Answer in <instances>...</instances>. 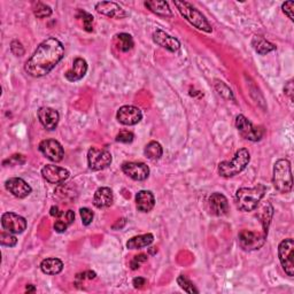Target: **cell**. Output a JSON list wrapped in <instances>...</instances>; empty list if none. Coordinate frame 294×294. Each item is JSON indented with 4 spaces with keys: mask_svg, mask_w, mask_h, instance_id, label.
<instances>
[{
    "mask_svg": "<svg viewBox=\"0 0 294 294\" xmlns=\"http://www.w3.org/2000/svg\"><path fill=\"white\" fill-rule=\"evenodd\" d=\"M41 175H43L44 178L48 180L49 183L60 184L69 178L71 172L62 167L54 165H46L43 169H41Z\"/></svg>",
    "mask_w": 294,
    "mask_h": 294,
    "instance_id": "14",
    "label": "cell"
},
{
    "mask_svg": "<svg viewBox=\"0 0 294 294\" xmlns=\"http://www.w3.org/2000/svg\"><path fill=\"white\" fill-rule=\"evenodd\" d=\"M236 127L242 137L251 142H259L263 136V130L256 128L244 115H238L236 119Z\"/></svg>",
    "mask_w": 294,
    "mask_h": 294,
    "instance_id": "8",
    "label": "cell"
},
{
    "mask_svg": "<svg viewBox=\"0 0 294 294\" xmlns=\"http://www.w3.org/2000/svg\"><path fill=\"white\" fill-rule=\"evenodd\" d=\"M265 233H260L250 230L240 231L239 236V245L244 251H255L261 248L265 242Z\"/></svg>",
    "mask_w": 294,
    "mask_h": 294,
    "instance_id": "9",
    "label": "cell"
},
{
    "mask_svg": "<svg viewBox=\"0 0 294 294\" xmlns=\"http://www.w3.org/2000/svg\"><path fill=\"white\" fill-rule=\"evenodd\" d=\"M265 191H267V188L262 184H258L254 188L239 189L235 197L237 208L241 212L254 211L264 197Z\"/></svg>",
    "mask_w": 294,
    "mask_h": 294,
    "instance_id": "2",
    "label": "cell"
},
{
    "mask_svg": "<svg viewBox=\"0 0 294 294\" xmlns=\"http://www.w3.org/2000/svg\"><path fill=\"white\" fill-rule=\"evenodd\" d=\"M2 225L11 233H22L27 229V221L15 213H5L2 216Z\"/></svg>",
    "mask_w": 294,
    "mask_h": 294,
    "instance_id": "11",
    "label": "cell"
},
{
    "mask_svg": "<svg viewBox=\"0 0 294 294\" xmlns=\"http://www.w3.org/2000/svg\"><path fill=\"white\" fill-rule=\"evenodd\" d=\"M79 214H81V218H82V223L84 225H88L92 221L93 217H95V214L88 208H81L79 211Z\"/></svg>",
    "mask_w": 294,
    "mask_h": 294,
    "instance_id": "33",
    "label": "cell"
},
{
    "mask_svg": "<svg viewBox=\"0 0 294 294\" xmlns=\"http://www.w3.org/2000/svg\"><path fill=\"white\" fill-rule=\"evenodd\" d=\"M285 93L286 95L290 97V99L293 100V82L290 81L287 84H286V86H285Z\"/></svg>",
    "mask_w": 294,
    "mask_h": 294,
    "instance_id": "44",
    "label": "cell"
},
{
    "mask_svg": "<svg viewBox=\"0 0 294 294\" xmlns=\"http://www.w3.org/2000/svg\"><path fill=\"white\" fill-rule=\"evenodd\" d=\"M136 205L139 212H151L155 205V199L151 191H139L136 195Z\"/></svg>",
    "mask_w": 294,
    "mask_h": 294,
    "instance_id": "22",
    "label": "cell"
},
{
    "mask_svg": "<svg viewBox=\"0 0 294 294\" xmlns=\"http://www.w3.org/2000/svg\"><path fill=\"white\" fill-rule=\"evenodd\" d=\"M86 72H87L86 61L82 58H77L75 59L73 68L66 73V78L69 82H76L85 76Z\"/></svg>",
    "mask_w": 294,
    "mask_h": 294,
    "instance_id": "21",
    "label": "cell"
},
{
    "mask_svg": "<svg viewBox=\"0 0 294 294\" xmlns=\"http://www.w3.org/2000/svg\"><path fill=\"white\" fill-rule=\"evenodd\" d=\"M40 269L44 274L53 276V275H58L62 272L63 263H62L61 260L55 259V258L45 259V260L41 261Z\"/></svg>",
    "mask_w": 294,
    "mask_h": 294,
    "instance_id": "24",
    "label": "cell"
},
{
    "mask_svg": "<svg viewBox=\"0 0 294 294\" xmlns=\"http://www.w3.org/2000/svg\"><path fill=\"white\" fill-rule=\"evenodd\" d=\"M216 88L220 95H222L224 98H227V99H233V96H232V92L230 88H229L225 84H223L222 82H218L216 84Z\"/></svg>",
    "mask_w": 294,
    "mask_h": 294,
    "instance_id": "35",
    "label": "cell"
},
{
    "mask_svg": "<svg viewBox=\"0 0 294 294\" xmlns=\"http://www.w3.org/2000/svg\"><path fill=\"white\" fill-rule=\"evenodd\" d=\"M252 46H253L255 52L261 55H265L276 50V46L270 43V41H268L267 39H264L263 37H261V36L253 37V39H252Z\"/></svg>",
    "mask_w": 294,
    "mask_h": 294,
    "instance_id": "25",
    "label": "cell"
},
{
    "mask_svg": "<svg viewBox=\"0 0 294 294\" xmlns=\"http://www.w3.org/2000/svg\"><path fill=\"white\" fill-rule=\"evenodd\" d=\"M5 186H6L7 191H9L14 197L20 199L26 198L31 193V186L28 184L26 180H23L22 178H17V177L9 178Z\"/></svg>",
    "mask_w": 294,
    "mask_h": 294,
    "instance_id": "16",
    "label": "cell"
},
{
    "mask_svg": "<svg viewBox=\"0 0 294 294\" xmlns=\"http://www.w3.org/2000/svg\"><path fill=\"white\" fill-rule=\"evenodd\" d=\"M283 12L285 13V15H287V17L290 18L291 21L294 20V15H293V9H294V3L293 2H286L283 4Z\"/></svg>",
    "mask_w": 294,
    "mask_h": 294,
    "instance_id": "38",
    "label": "cell"
},
{
    "mask_svg": "<svg viewBox=\"0 0 294 294\" xmlns=\"http://www.w3.org/2000/svg\"><path fill=\"white\" fill-rule=\"evenodd\" d=\"M50 214H51V216H53V217H60L61 215H63V213L60 211L57 206H53L52 208H51Z\"/></svg>",
    "mask_w": 294,
    "mask_h": 294,
    "instance_id": "45",
    "label": "cell"
},
{
    "mask_svg": "<svg viewBox=\"0 0 294 294\" xmlns=\"http://www.w3.org/2000/svg\"><path fill=\"white\" fill-rule=\"evenodd\" d=\"M64 218H66V222L68 225H71V224L75 221V213L73 211H68L66 214H64Z\"/></svg>",
    "mask_w": 294,
    "mask_h": 294,
    "instance_id": "43",
    "label": "cell"
},
{
    "mask_svg": "<svg viewBox=\"0 0 294 294\" xmlns=\"http://www.w3.org/2000/svg\"><path fill=\"white\" fill-rule=\"evenodd\" d=\"M27 291L28 292H29V291H35V287H32L31 285H28L27 286Z\"/></svg>",
    "mask_w": 294,
    "mask_h": 294,
    "instance_id": "46",
    "label": "cell"
},
{
    "mask_svg": "<svg viewBox=\"0 0 294 294\" xmlns=\"http://www.w3.org/2000/svg\"><path fill=\"white\" fill-rule=\"evenodd\" d=\"M0 242L3 246L14 247L17 244V239L15 236H13L11 232H2L0 233Z\"/></svg>",
    "mask_w": 294,
    "mask_h": 294,
    "instance_id": "32",
    "label": "cell"
},
{
    "mask_svg": "<svg viewBox=\"0 0 294 294\" xmlns=\"http://www.w3.org/2000/svg\"><path fill=\"white\" fill-rule=\"evenodd\" d=\"M20 159H25V156L21 155V154H15V155H13L8 159V160L4 161V165L5 163H9V165H23L26 161H20Z\"/></svg>",
    "mask_w": 294,
    "mask_h": 294,
    "instance_id": "39",
    "label": "cell"
},
{
    "mask_svg": "<svg viewBox=\"0 0 294 294\" xmlns=\"http://www.w3.org/2000/svg\"><path fill=\"white\" fill-rule=\"evenodd\" d=\"M122 171L133 180H145L149 176V168L143 162H124Z\"/></svg>",
    "mask_w": 294,
    "mask_h": 294,
    "instance_id": "12",
    "label": "cell"
},
{
    "mask_svg": "<svg viewBox=\"0 0 294 294\" xmlns=\"http://www.w3.org/2000/svg\"><path fill=\"white\" fill-rule=\"evenodd\" d=\"M34 14L38 18H45V17L51 16V14H52V9H51V7L48 6L46 4L38 2V3H35Z\"/></svg>",
    "mask_w": 294,
    "mask_h": 294,
    "instance_id": "29",
    "label": "cell"
},
{
    "mask_svg": "<svg viewBox=\"0 0 294 294\" xmlns=\"http://www.w3.org/2000/svg\"><path fill=\"white\" fill-rule=\"evenodd\" d=\"M116 41H118L116 46L122 52H128V51L133 48V39L129 34H124L123 32V34L116 35Z\"/></svg>",
    "mask_w": 294,
    "mask_h": 294,
    "instance_id": "28",
    "label": "cell"
},
{
    "mask_svg": "<svg viewBox=\"0 0 294 294\" xmlns=\"http://www.w3.org/2000/svg\"><path fill=\"white\" fill-rule=\"evenodd\" d=\"M132 284L136 288H142L144 285H146V279L142 277H136L133 279Z\"/></svg>",
    "mask_w": 294,
    "mask_h": 294,
    "instance_id": "42",
    "label": "cell"
},
{
    "mask_svg": "<svg viewBox=\"0 0 294 294\" xmlns=\"http://www.w3.org/2000/svg\"><path fill=\"white\" fill-rule=\"evenodd\" d=\"M153 40L155 43L161 46V48L166 49L169 51V52L175 53L180 49V43L178 39H176L175 37H171L170 35L166 34L165 31H162L161 29H156L153 34Z\"/></svg>",
    "mask_w": 294,
    "mask_h": 294,
    "instance_id": "15",
    "label": "cell"
},
{
    "mask_svg": "<svg viewBox=\"0 0 294 294\" xmlns=\"http://www.w3.org/2000/svg\"><path fill=\"white\" fill-rule=\"evenodd\" d=\"M111 163V154L107 149L91 147L87 152V165L92 171L104 170Z\"/></svg>",
    "mask_w": 294,
    "mask_h": 294,
    "instance_id": "6",
    "label": "cell"
},
{
    "mask_svg": "<svg viewBox=\"0 0 294 294\" xmlns=\"http://www.w3.org/2000/svg\"><path fill=\"white\" fill-rule=\"evenodd\" d=\"M133 133L127 131V130H123V131H121L118 136H116V142L119 143H123V144H129V143H132L133 141Z\"/></svg>",
    "mask_w": 294,
    "mask_h": 294,
    "instance_id": "34",
    "label": "cell"
},
{
    "mask_svg": "<svg viewBox=\"0 0 294 294\" xmlns=\"http://www.w3.org/2000/svg\"><path fill=\"white\" fill-rule=\"evenodd\" d=\"M144 153H145L146 157L149 159V160H159L162 156L163 149L157 142H151L146 145Z\"/></svg>",
    "mask_w": 294,
    "mask_h": 294,
    "instance_id": "27",
    "label": "cell"
},
{
    "mask_svg": "<svg viewBox=\"0 0 294 294\" xmlns=\"http://www.w3.org/2000/svg\"><path fill=\"white\" fill-rule=\"evenodd\" d=\"M38 119L41 125L48 130H54L59 123L60 115L55 109L50 107H41L38 110Z\"/></svg>",
    "mask_w": 294,
    "mask_h": 294,
    "instance_id": "18",
    "label": "cell"
},
{
    "mask_svg": "<svg viewBox=\"0 0 294 294\" xmlns=\"http://www.w3.org/2000/svg\"><path fill=\"white\" fill-rule=\"evenodd\" d=\"M77 18H79V20L83 21V27H84V29H85L86 31L91 32L93 30V27H92V25H93V16L91 15V14H88L86 12L82 11V9H79L78 14H77Z\"/></svg>",
    "mask_w": 294,
    "mask_h": 294,
    "instance_id": "31",
    "label": "cell"
},
{
    "mask_svg": "<svg viewBox=\"0 0 294 294\" xmlns=\"http://www.w3.org/2000/svg\"><path fill=\"white\" fill-rule=\"evenodd\" d=\"M273 183L275 189L281 193H288L292 190L293 179L290 161L282 159L275 163Z\"/></svg>",
    "mask_w": 294,
    "mask_h": 294,
    "instance_id": "4",
    "label": "cell"
},
{
    "mask_svg": "<svg viewBox=\"0 0 294 294\" xmlns=\"http://www.w3.org/2000/svg\"><path fill=\"white\" fill-rule=\"evenodd\" d=\"M177 283H178L180 288H183L186 293H190V294L199 293V291L193 285V283L191 282L188 277L184 276V275H180V276L177 278Z\"/></svg>",
    "mask_w": 294,
    "mask_h": 294,
    "instance_id": "30",
    "label": "cell"
},
{
    "mask_svg": "<svg viewBox=\"0 0 294 294\" xmlns=\"http://www.w3.org/2000/svg\"><path fill=\"white\" fill-rule=\"evenodd\" d=\"M67 228H68V224L66 221H63V220H59L54 223V230L59 233H62L66 231Z\"/></svg>",
    "mask_w": 294,
    "mask_h": 294,
    "instance_id": "40",
    "label": "cell"
},
{
    "mask_svg": "<svg viewBox=\"0 0 294 294\" xmlns=\"http://www.w3.org/2000/svg\"><path fill=\"white\" fill-rule=\"evenodd\" d=\"M279 261L285 270L287 276L293 277L294 275V241L291 238L283 240L278 246Z\"/></svg>",
    "mask_w": 294,
    "mask_h": 294,
    "instance_id": "7",
    "label": "cell"
},
{
    "mask_svg": "<svg viewBox=\"0 0 294 294\" xmlns=\"http://www.w3.org/2000/svg\"><path fill=\"white\" fill-rule=\"evenodd\" d=\"M113 200V192L109 188H100L96 191L95 197H93V205L99 209L107 208L111 206Z\"/></svg>",
    "mask_w": 294,
    "mask_h": 294,
    "instance_id": "20",
    "label": "cell"
},
{
    "mask_svg": "<svg viewBox=\"0 0 294 294\" xmlns=\"http://www.w3.org/2000/svg\"><path fill=\"white\" fill-rule=\"evenodd\" d=\"M96 11L98 13L102 14V15H106L108 17H114V18H123L127 16V13L121 8L120 5H118L116 3H111V2L98 3L96 5Z\"/></svg>",
    "mask_w": 294,
    "mask_h": 294,
    "instance_id": "19",
    "label": "cell"
},
{
    "mask_svg": "<svg viewBox=\"0 0 294 294\" xmlns=\"http://www.w3.org/2000/svg\"><path fill=\"white\" fill-rule=\"evenodd\" d=\"M250 161L251 155L248 149L240 148L239 151L236 152L231 161H223L218 165V174L225 178H230V177L240 174L248 166Z\"/></svg>",
    "mask_w": 294,
    "mask_h": 294,
    "instance_id": "3",
    "label": "cell"
},
{
    "mask_svg": "<svg viewBox=\"0 0 294 294\" xmlns=\"http://www.w3.org/2000/svg\"><path fill=\"white\" fill-rule=\"evenodd\" d=\"M175 6L178 9L180 15L183 16L186 21L190 22L193 27L197 29L205 31V32H212L213 28L209 25L207 18L202 15V13H200L193 5H191L188 2H174Z\"/></svg>",
    "mask_w": 294,
    "mask_h": 294,
    "instance_id": "5",
    "label": "cell"
},
{
    "mask_svg": "<svg viewBox=\"0 0 294 294\" xmlns=\"http://www.w3.org/2000/svg\"><path fill=\"white\" fill-rule=\"evenodd\" d=\"M96 273H93V272H85V273H83V274H79L77 275V277L76 279L77 281H84V279H95L96 278Z\"/></svg>",
    "mask_w": 294,
    "mask_h": 294,
    "instance_id": "41",
    "label": "cell"
},
{
    "mask_svg": "<svg viewBox=\"0 0 294 294\" xmlns=\"http://www.w3.org/2000/svg\"><path fill=\"white\" fill-rule=\"evenodd\" d=\"M153 240L154 236L152 233H145V235H141L129 239V241L127 242V247L129 250H141L151 245Z\"/></svg>",
    "mask_w": 294,
    "mask_h": 294,
    "instance_id": "26",
    "label": "cell"
},
{
    "mask_svg": "<svg viewBox=\"0 0 294 294\" xmlns=\"http://www.w3.org/2000/svg\"><path fill=\"white\" fill-rule=\"evenodd\" d=\"M64 48L59 39L51 37L41 43L26 63V72L32 77H43L61 61Z\"/></svg>",
    "mask_w": 294,
    "mask_h": 294,
    "instance_id": "1",
    "label": "cell"
},
{
    "mask_svg": "<svg viewBox=\"0 0 294 294\" xmlns=\"http://www.w3.org/2000/svg\"><path fill=\"white\" fill-rule=\"evenodd\" d=\"M209 212L215 216H224L229 212L228 199L221 193H213L208 199Z\"/></svg>",
    "mask_w": 294,
    "mask_h": 294,
    "instance_id": "17",
    "label": "cell"
},
{
    "mask_svg": "<svg viewBox=\"0 0 294 294\" xmlns=\"http://www.w3.org/2000/svg\"><path fill=\"white\" fill-rule=\"evenodd\" d=\"M147 261V255L145 254H139V255H136L134 258L132 259L131 261V263H130V267H131L132 270H136L138 269L141 265L144 263V262H146Z\"/></svg>",
    "mask_w": 294,
    "mask_h": 294,
    "instance_id": "36",
    "label": "cell"
},
{
    "mask_svg": "<svg viewBox=\"0 0 294 294\" xmlns=\"http://www.w3.org/2000/svg\"><path fill=\"white\" fill-rule=\"evenodd\" d=\"M11 51H12L13 54L16 55V57H22V55L25 54V49H23V46L20 41H17V40L12 41Z\"/></svg>",
    "mask_w": 294,
    "mask_h": 294,
    "instance_id": "37",
    "label": "cell"
},
{
    "mask_svg": "<svg viewBox=\"0 0 294 294\" xmlns=\"http://www.w3.org/2000/svg\"><path fill=\"white\" fill-rule=\"evenodd\" d=\"M116 118L120 123L124 125H134L139 123L143 119V113L138 107L123 106L118 110Z\"/></svg>",
    "mask_w": 294,
    "mask_h": 294,
    "instance_id": "13",
    "label": "cell"
},
{
    "mask_svg": "<svg viewBox=\"0 0 294 294\" xmlns=\"http://www.w3.org/2000/svg\"><path fill=\"white\" fill-rule=\"evenodd\" d=\"M39 151L45 157L53 162L62 161L64 156V151L59 142L54 139H45L39 144Z\"/></svg>",
    "mask_w": 294,
    "mask_h": 294,
    "instance_id": "10",
    "label": "cell"
},
{
    "mask_svg": "<svg viewBox=\"0 0 294 294\" xmlns=\"http://www.w3.org/2000/svg\"><path fill=\"white\" fill-rule=\"evenodd\" d=\"M149 11L162 17H171L172 13L167 2H157V0H148L144 3Z\"/></svg>",
    "mask_w": 294,
    "mask_h": 294,
    "instance_id": "23",
    "label": "cell"
}]
</instances>
